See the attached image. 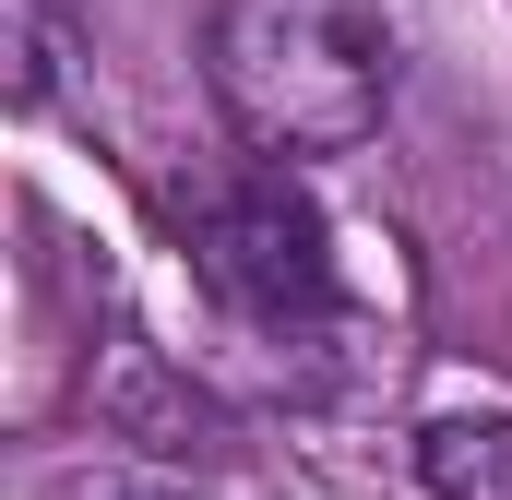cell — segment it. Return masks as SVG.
<instances>
[{
  "instance_id": "obj_2",
  "label": "cell",
  "mask_w": 512,
  "mask_h": 500,
  "mask_svg": "<svg viewBox=\"0 0 512 500\" xmlns=\"http://www.w3.org/2000/svg\"><path fill=\"white\" fill-rule=\"evenodd\" d=\"M191 262H203V286H215L251 334H274V346H310V334L346 322L334 227H322V203H310L286 167L227 179V191L203 203V227H191Z\"/></svg>"
},
{
  "instance_id": "obj_4",
  "label": "cell",
  "mask_w": 512,
  "mask_h": 500,
  "mask_svg": "<svg viewBox=\"0 0 512 500\" xmlns=\"http://www.w3.org/2000/svg\"><path fill=\"white\" fill-rule=\"evenodd\" d=\"M0 60H12V108L36 120L48 96H60V60H72V0H0Z\"/></svg>"
},
{
  "instance_id": "obj_1",
  "label": "cell",
  "mask_w": 512,
  "mask_h": 500,
  "mask_svg": "<svg viewBox=\"0 0 512 500\" xmlns=\"http://www.w3.org/2000/svg\"><path fill=\"white\" fill-rule=\"evenodd\" d=\"M393 0H215L203 24V72L215 108L262 167H310V155H358L393 108Z\"/></svg>"
},
{
  "instance_id": "obj_3",
  "label": "cell",
  "mask_w": 512,
  "mask_h": 500,
  "mask_svg": "<svg viewBox=\"0 0 512 500\" xmlns=\"http://www.w3.org/2000/svg\"><path fill=\"white\" fill-rule=\"evenodd\" d=\"M417 489L429 500H512V417H429L417 429Z\"/></svg>"
},
{
  "instance_id": "obj_5",
  "label": "cell",
  "mask_w": 512,
  "mask_h": 500,
  "mask_svg": "<svg viewBox=\"0 0 512 500\" xmlns=\"http://www.w3.org/2000/svg\"><path fill=\"white\" fill-rule=\"evenodd\" d=\"M48 500H167V489H131V477H60Z\"/></svg>"
}]
</instances>
